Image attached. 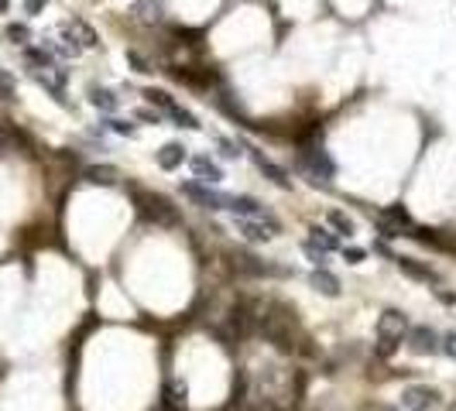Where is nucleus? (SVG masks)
<instances>
[{"mask_svg":"<svg viewBox=\"0 0 456 411\" xmlns=\"http://www.w3.org/2000/svg\"><path fill=\"white\" fill-rule=\"evenodd\" d=\"M137 120H148V124H161L158 110H137Z\"/></svg>","mask_w":456,"mask_h":411,"instance_id":"nucleus-30","label":"nucleus"},{"mask_svg":"<svg viewBox=\"0 0 456 411\" xmlns=\"http://www.w3.org/2000/svg\"><path fill=\"white\" fill-rule=\"evenodd\" d=\"M298 165L305 168V175H309V182H316V185H326V182L336 175V165H333V158L322 151L319 144H312V148H302V154H298Z\"/></svg>","mask_w":456,"mask_h":411,"instance_id":"nucleus-3","label":"nucleus"},{"mask_svg":"<svg viewBox=\"0 0 456 411\" xmlns=\"http://www.w3.org/2000/svg\"><path fill=\"white\" fill-rule=\"evenodd\" d=\"M11 11V0H0V14H7Z\"/></svg>","mask_w":456,"mask_h":411,"instance_id":"nucleus-33","label":"nucleus"},{"mask_svg":"<svg viewBox=\"0 0 456 411\" xmlns=\"http://www.w3.org/2000/svg\"><path fill=\"white\" fill-rule=\"evenodd\" d=\"M165 411H186V384H165Z\"/></svg>","mask_w":456,"mask_h":411,"instance_id":"nucleus-18","label":"nucleus"},{"mask_svg":"<svg viewBox=\"0 0 456 411\" xmlns=\"http://www.w3.org/2000/svg\"><path fill=\"white\" fill-rule=\"evenodd\" d=\"M309 284H312L319 295H326V298H336V295H340V278H336L333 271H326V267H316V271L309 274Z\"/></svg>","mask_w":456,"mask_h":411,"instance_id":"nucleus-14","label":"nucleus"},{"mask_svg":"<svg viewBox=\"0 0 456 411\" xmlns=\"http://www.w3.org/2000/svg\"><path fill=\"white\" fill-rule=\"evenodd\" d=\"M0 100H14V79L0 72Z\"/></svg>","mask_w":456,"mask_h":411,"instance_id":"nucleus-25","label":"nucleus"},{"mask_svg":"<svg viewBox=\"0 0 456 411\" xmlns=\"http://www.w3.org/2000/svg\"><path fill=\"white\" fill-rule=\"evenodd\" d=\"M155 161H158V168H165V172H175V168L186 161V148H182L179 141H172V144H165L161 151H155Z\"/></svg>","mask_w":456,"mask_h":411,"instance_id":"nucleus-15","label":"nucleus"},{"mask_svg":"<svg viewBox=\"0 0 456 411\" xmlns=\"http://www.w3.org/2000/svg\"><path fill=\"white\" fill-rule=\"evenodd\" d=\"M103 130H113V134H120V137H134V134H137L134 124H127V120H117V117H107V120H103Z\"/></svg>","mask_w":456,"mask_h":411,"instance_id":"nucleus-22","label":"nucleus"},{"mask_svg":"<svg viewBox=\"0 0 456 411\" xmlns=\"http://www.w3.org/2000/svg\"><path fill=\"white\" fill-rule=\"evenodd\" d=\"M127 62H131V65H134L137 72H151V69H148V62H144V58H141V55H137V51H127Z\"/></svg>","mask_w":456,"mask_h":411,"instance_id":"nucleus-28","label":"nucleus"},{"mask_svg":"<svg viewBox=\"0 0 456 411\" xmlns=\"http://www.w3.org/2000/svg\"><path fill=\"white\" fill-rule=\"evenodd\" d=\"M443 353H446V357H453V360H456V333L443 336Z\"/></svg>","mask_w":456,"mask_h":411,"instance_id":"nucleus-29","label":"nucleus"},{"mask_svg":"<svg viewBox=\"0 0 456 411\" xmlns=\"http://www.w3.org/2000/svg\"><path fill=\"white\" fill-rule=\"evenodd\" d=\"M395 264H398V271L408 274V278H415V282H426V284H439V274L426 267V264H419L415 257H395Z\"/></svg>","mask_w":456,"mask_h":411,"instance_id":"nucleus-13","label":"nucleus"},{"mask_svg":"<svg viewBox=\"0 0 456 411\" xmlns=\"http://www.w3.org/2000/svg\"><path fill=\"white\" fill-rule=\"evenodd\" d=\"M302 251H305V257H309L316 267H322V264H326V251H322V247H316L312 240H305V244H302Z\"/></svg>","mask_w":456,"mask_h":411,"instance_id":"nucleus-23","label":"nucleus"},{"mask_svg":"<svg viewBox=\"0 0 456 411\" xmlns=\"http://www.w3.org/2000/svg\"><path fill=\"white\" fill-rule=\"evenodd\" d=\"M182 196H189L203 209H227V199H230V192H216L206 182H182Z\"/></svg>","mask_w":456,"mask_h":411,"instance_id":"nucleus-7","label":"nucleus"},{"mask_svg":"<svg viewBox=\"0 0 456 411\" xmlns=\"http://www.w3.org/2000/svg\"><path fill=\"white\" fill-rule=\"evenodd\" d=\"M144 96H148V103H151V106H158V113L172 117V120H175V127H186V130H199V127H203V124L196 120V113H189L186 106H182V103H175L168 93H165V89H148Z\"/></svg>","mask_w":456,"mask_h":411,"instance_id":"nucleus-2","label":"nucleus"},{"mask_svg":"<svg viewBox=\"0 0 456 411\" xmlns=\"http://www.w3.org/2000/svg\"><path fill=\"white\" fill-rule=\"evenodd\" d=\"M137 203H141V213H144V216H148L151 223H158V227H175V223H179L175 209H172V203H168L165 196L137 192Z\"/></svg>","mask_w":456,"mask_h":411,"instance_id":"nucleus-4","label":"nucleus"},{"mask_svg":"<svg viewBox=\"0 0 456 411\" xmlns=\"http://www.w3.org/2000/svg\"><path fill=\"white\" fill-rule=\"evenodd\" d=\"M241 148H243V154L258 165V172H261V175H268V179L274 182V185H281V189H292V179H289V172H285L281 165H274L268 154H261L258 148H251V144H241Z\"/></svg>","mask_w":456,"mask_h":411,"instance_id":"nucleus-11","label":"nucleus"},{"mask_svg":"<svg viewBox=\"0 0 456 411\" xmlns=\"http://www.w3.org/2000/svg\"><path fill=\"white\" fill-rule=\"evenodd\" d=\"M402 408L405 411H432L439 408V391L426 384H412L402 391Z\"/></svg>","mask_w":456,"mask_h":411,"instance_id":"nucleus-9","label":"nucleus"},{"mask_svg":"<svg viewBox=\"0 0 456 411\" xmlns=\"http://www.w3.org/2000/svg\"><path fill=\"white\" fill-rule=\"evenodd\" d=\"M7 38L25 45V42H31V31H27V25H7Z\"/></svg>","mask_w":456,"mask_h":411,"instance_id":"nucleus-24","label":"nucleus"},{"mask_svg":"<svg viewBox=\"0 0 456 411\" xmlns=\"http://www.w3.org/2000/svg\"><path fill=\"white\" fill-rule=\"evenodd\" d=\"M192 172H196V179L206 182V185H220L223 182V168L216 165L210 154H196L192 158Z\"/></svg>","mask_w":456,"mask_h":411,"instance_id":"nucleus-12","label":"nucleus"},{"mask_svg":"<svg viewBox=\"0 0 456 411\" xmlns=\"http://www.w3.org/2000/svg\"><path fill=\"white\" fill-rule=\"evenodd\" d=\"M326 220H329V227H333V230L343 233V236H350V233H353V220H350L347 213H340V209H329V216H326Z\"/></svg>","mask_w":456,"mask_h":411,"instance_id":"nucleus-20","label":"nucleus"},{"mask_svg":"<svg viewBox=\"0 0 456 411\" xmlns=\"http://www.w3.org/2000/svg\"><path fill=\"white\" fill-rule=\"evenodd\" d=\"M165 14V0H134V18L144 25H155Z\"/></svg>","mask_w":456,"mask_h":411,"instance_id":"nucleus-16","label":"nucleus"},{"mask_svg":"<svg viewBox=\"0 0 456 411\" xmlns=\"http://www.w3.org/2000/svg\"><path fill=\"white\" fill-rule=\"evenodd\" d=\"M408 350L419 353V357H436L443 353V336L436 333L432 326H408Z\"/></svg>","mask_w":456,"mask_h":411,"instance_id":"nucleus-5","label":"nucleus"},{"mask_svg":"<svg viewBox=\"0 0 456 411\" xmlns=\"http://www.w3.org/2000/svg\"><path fill=\"white\" fill-rule=\"evenodd\" d=\"M62 42L69 45V49H76V51H82V49H96L100 45V38H96V31L86 25V21H80V18H72V21H62Z\"/></svg>","mask_w":456,"mask_h":411,"instance_id":"nucleus-6","label":"nucleus"},{"mask_svg":"<svg viewBox=\"0 0 456 411\" xmlns=\"http://www.w3.org/2000/svg\"><path fill=\"white\" fill-rule=\"evenodd\" d=\"M42 7H45V0H25V11H27V14H38Z\"/></svg>","mask_w":456,"mask_h":411,"instance_id":"nucleus-31","label":"nucleus"},{"mask_svg":"<svg viewBox=\"0 0 456 411\" xmlns=\"http://www.w3.org/2000/svg\"><path fill=\"white\" fill-rule=\"evenodd\" d=\"M364 411H402V408H391V405H364Z\"/></svg>","mask_w":456,"mask_h":411,"instance_id":"nucleus-32","label":"nucleus"},{"mask_svg":"<svg viewBox=\"0 0 456 411\" xmlns=\"http://www.w3.org/2000/svg\"><path fill=\"white\" fill-rule=\"evenodd\" d=\"M31 76H34V82H42V86H45V89H49L58 103H65V69H62L58 62L31 69Z\"/></svg>","mask_w":456,"mask_h":411,"instance_id":"nucleus-10","label":"nucleus"},{"mask_svg":"<svg viewBox=\"0 0 456 411\" xmlns=\"http://www.w3.org/2000/svg\"><path fill=\"white\" fill-rule=\"evenodd\" d=\"M234 223H237V233L247 236V240H254V244L274 240V236L281 233V223H278L274 216H265V220H237V216H234Z\"/></svg>","mask_w":456,"mask_h":411,"instance_id":"nucleus-8","label":"nucleus"},{"mask_svg":"<svg viewBox=\"0 0 456 411\" xmlns=\"http://www.w3.org/2000/svg\"><path fill=\"white\" fill-rule=\"evenodd\" d=\"M86 179L93 182V185H117L120 172L110 168V165H93V168H86Z\"/></svg>","mask_w":456,"mask_h":411,"instance_id":"nucleus-19","label":"nucleus"},{"mask_svg":"<svg viewBox=\"0 0 456 411\" xmlns=\"http://www.w3.org/2000/svg\"><path fill=\"white\" fill-rule=\"evenodd\" d=\"M89 103H93L96 110H103V113H113V110L120 106V96H117L113 89H103V86H89Z\"/></svg>","mask_w":456,"mask_h":411,"instance_id":"nucleus-17","label":"nucleus"},{"mask_svg":"<svg viewBox=\"0 0 456 411\" xmlns=\"http://www.w3.org/2000/svg\"><path fill=\"white\" fill-rule=\"evenodd\" d=\"M343 257H347L350 264H360V260L367 257V251H364V247H343Z\"/></svg>","mask_w":456,"mask_h":411,"instance_id":"nucleus-27","label":"nucleus"},{"mask_svg":"<svg viewBox=\"0 0 456 411\" xmlns=\"http://www.w3.org/2000/svg\"><path fill=\"white\" fill-rule=\"evenodd\" d=\"M405 336H408V319H405V312L388 308V312L377 319V353H381V357H391V353L402 346Z\"/></svg>","mask_w":456,"mask_h":411,"instance_id":"nucleus-1","label":"nucleus"},{"mask_svg":"<svg viewBox=\"0 0 456 411\" xmlns=\"http://www.w3.org/2000/svg\"><path fill=\"white\" fill-rule=\"evenodd\" d=\"M220 148H223V158H241V144H234V141H227V137H220Z\"/></svg>","mask_w":456,"mask_h":411,"instance_id":"nucleus-26","label":"nucleus"},{"mask_svg":"<svg viewBox=\"0 0 456 411\" xmlns=\"http://www.w3.org/2000/svg\"><path fill=\"white\" fill-rule=\"evenodd\" d=\"M309 233H312V244H316V247H322L326 254L340 247V244H336V236H333V233L326 230V227H312V230H309Z\"/></svg>","mask_w":456,"mask_h":411,"instance_id":"nucleus-21","label":"nucleus"}]
</instances>
